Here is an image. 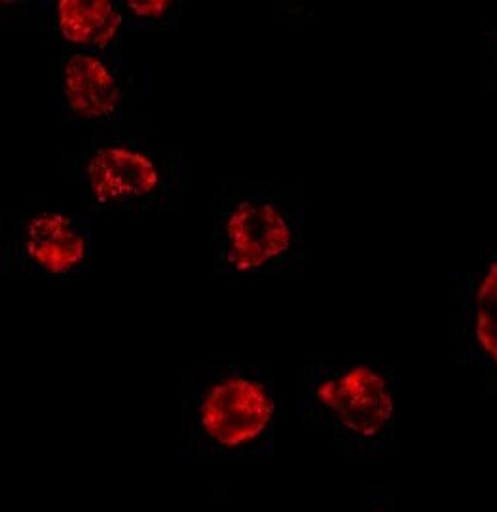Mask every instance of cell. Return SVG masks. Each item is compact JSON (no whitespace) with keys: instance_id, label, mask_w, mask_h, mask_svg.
Returning a JSON list of instances; mask_svg holds the SVG:
<instances>
[{"instance_id":"obj_6","label":"cell","mask_w":497,"mask_h":512,"mask_svg":"<svg viewBox=\"0 0 497 512\" xmlns=\"http://www.w3.org/2000/svg\"><path fill=\"white\" fill-rule=\"evenodd\" d=\"M137 101L135 76L126 71L124 52L93 54L63 50L59 114L63 122L95 128L150 124V116L129 110Z\"/></svg>"},{"instance_id":"obj_3","label":"cell","mask_w":497,"mask_h":512,"mask_svg":"<svg viewBox=\"0 0 497 512\" xmlns=\"http://www.w3.org/2000/svg\"><path fill=\"white\" fill-rule=\"evenodd\" d=\"M150 124L95 128L84 148L61 158V175L84 186L95 213H164L179 209L185 162L177 150L148 143Z\"/></svg>"},{"instance_id":"obj_1","label":"cell","mask_w":497,"mask_h":512,"mask_svg":"<svg viewBox=\"0 0 497 512\" xmlns=\"http://www.w3.org/2000/svg\"><path fill=\"white\" fill-rule=\"evenodd\" d=\"M279 399L272 368L209 363L181 378V454L266 458L276 450Z\"/></svg>"},{"instance_id":"obj_10","label":"cell","mask_w":497,"mask_h":512,"mask_svg":"<svg viewBox=\"0 0 497 512\" xmlns=\"http://www.w3.org/2000/svg\"><path fill=\"white\" fill-rule=\"evenodd\" d=\"M350 512H405L399 509L395 492L387 486H370L363 492L361 505Z\"/></svg>"},{"instance_id":"obj_8","label":"cell","mask_w":497,"mask_h":512,"mask_svg":"<svg viewBox=\"0 0 497 512\" xmlns=\"http://www.w3.org/2000/svg\"><path fill=\"white\" fill-rule=\"evenodd\" d=\"M2 29L52 31L63 50L114 54L126 35L120 0H44L0 4Z\"/></svg>"},{"instance_id":"obj_11","label":"cell","mask_w":497,"mask_h":512,"mask_svg":"<svg viewBox=\"0 0 497 512\" xmlns=\"http://www.w3.org/2000/svg\"><path fill=\"white\" fill-rule=\"evenodd\" d=\"M484 69L486 90L497 97V27H490L484 33Z\"/></svg>"},{"instance_id":"obj_4","label":"cell","mask_w":497,"mask_h":512,"mask_svg":"<svg viewBox=\"0 0 497 512\" xmlns=\"http://www.w3.org/2000/svg\"><path fill=\"white\" fill-rule=\"evenodd\" d=\"M296 423L323 429L342 456H391L397 444V372L382 363L304 366Z\"/></svg>"},{"instance_id":"obj_5","label":"cell","mask_w":497,"mask_h":512,"mask_svg":"<svg viewBox=\"0 0 497 512\" xmlns=\"http://www.w3.org/2000/svg\"><path fill=\"white\" fill-rule=\"evenodd\" d=\"M92 262V215L46 209L42 200L14 217L0 239V274L80 275Z\"/></svg>"},{"instance_id":"obj_7","label":"cell","mask_w":497,"mask_h":512,"mask_svg":"<svg viewBox=\"0 0 497 512\" xmlns=\"http://www.w3.org/2000/svg\"><path fill=\"white\" fill-rule=\"evenodd\" d=\"M454 348L460 365L497 393V241L456 275Z\"/></svg>"},{"instance_id":"obj_9","label":"cell","mask_w":497,"mask_h":512,"mask_svg":"<svg viewBox=\"0 0 497 512\" xmlns=\"http://www.w3.org/2000/svg\"><path fill=\"white\" fill-rule=\"evenodd\" d=\"M124 27L128 31H175L181 4L175 0H120Z\"/></svg>"},{"instance_id":"obj_2","label":"cell","mask_w":497,"mask_h":512,"mask_svg":"<svg viewBox=\"0 0 497 512\" xmlns=\"http://www.w3.org/2000/svg\"><path fill=\"white\" fill-rule=\"evenodd\" d=\"M211 266L222 275L298 274L304 268L306 207L268 181L222 183L213 194Z\"/></svg>"}]
</instances>
